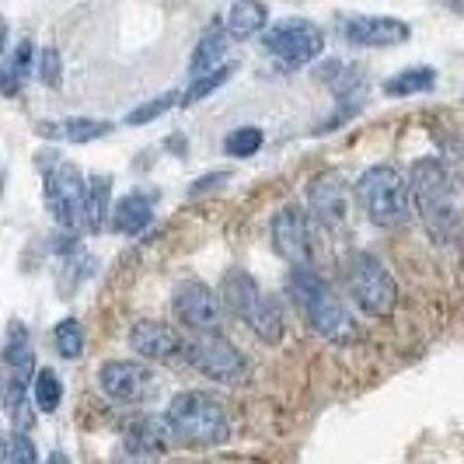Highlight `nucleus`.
<instances>
[{"mask_svg":"<svg viewBox=\"0 0 464 464\" xmlns=\"http://www.w3.org/2000/svg\"><path fill=\"white\" fill-rule=\"evenodd\" d=\"M0 398H4V377H0Z\"/></svg>","mask_w":464,"mask_h":464,"instance_id":"obj_36","label":"nucleus"},{"mask_svg":"<svg viewBox=\"0 0 464 464\" xmlns=\"http://www.w3.org/2000/svg\"><path fill=\"white\" fill-rule=\"evenodd\" d=\"M186 356L188 363L196 367V371L209 377V381H217V384H241V381H248V360H245V353L234 346L227 335H220V332H196L192 339L186 343Z\"/></svg>","mask_w":464,"mask_h":464,"instance_id":"obj_7","label":"nucleus"},{"mask_svg":"<svg viewBox=\"0 0 464 464\" xmlns=\"http://www.w3.org/2000/svg\"><path fill=\"white\" fill-rule=\"evenodd\" d=\"M171 430L164 416H137L122 433V454L130 458H158L171 447Z\"/></svg>","mask_w":464,"mask_h":464,"instance_id":"obj_16","label":"nucleus"},{"mask_svg":"<svg viewBox=\"0 0 464 464\" xmlns=\"http://www.w3.org/2000/svg\"><path fill=\"white\" fill-rule=\"evenodd\" d=\"M4 49H7V22L0 18V53H4Z\"/></svg>","mask_w":464,"mask_h":464,"instance_id":"obj_35","label":"nucleus"},{"mask_svg":"<svg viewBox=\"0 0 464 464\" xmlns=\"http://www.w3.org/2000/svg\"><path fill=\"white\" fill-rule=\"evenodd\" d=\"M39 133H46L49 140H70V143H92L98 137L112 133V122L105 119H63V122H43Z\"/></svg>","mask_w":464,"mask_h":464,"instance_id":"obj_19","label":"nucleus"},{"mask_svg":"<svg viewBox=\"0 0 464 464\" xmlns=\"http://www.w3.org/2000/svg\"><path fill=\"white\" fill-rule=\"evenodd\" d=\"M343 35H346L349 46H363V49H388L409 43L412 28L401 18H388V14H353L343 24Z\"/></svg>","mask_w":464,"mask_h":464,"instance_id":"obj_13","label":"nucleus"},{"mask_svg":"<svg viewBox=\"0 0 464 464\" xmlns=\"http://www.w3.org/2000/svg\"><path fill=\"white\" fill-rule=\"evenodd\" d=\"M273 248L294 269H311V231L301 207H283L273 217Z\"/></svg>","mask_w":464,"mask_h":464,"instance_id":"obj_12","label":"nucleus"},{"mask_svg":"<svg viewBox=\"0 0 464 464\" xmlns=\"http://www.w3.org/2000/svg\"><path fill=\"white\" fill-rule=\"evenodd\" d=\"M0 360L11 373H32L35 371V349H32V335L22 322H11L7 335H4V349H0Z\"/></svg>","mask_w":464,"mask_h":464,"instance_id":"obj_18","label":"nucleus"},{"mask_svg":"<svg viewBox=\"0 0 464 464\" xmlns=\"http://www.w3.org/2000/svg\"><path fill=\"white\" fill-rule=\"evenodd\" d=\"M46 464H70V458L63 454V450H53V454L46 458Z\"/></svg>","mask_w":464,"mask_h":464,"instance_id":"obj_34","label":"nucleus"},{"mask_svg":"<svg viewBox=\"0 0 464 464\" xmlns=\"http://www.w3.org/2000/svg\"><path fill=\"white\" fill-rule=\"evenodd\" d=\"M130 346L143 360H175V356L186 353V339H182V332H175L164 322L143 318L130 328Z\"/></svg>","mask_w":464,"mask_h":464,"instance_id":"obj_15","label":"nucleus"},{"mask_svg":"<svg viewBox=\"0 0 464 464\" xmlns=\"http://www.w3.org/2000/svg\"><path fill=\"white\" fill-rule=\"evenodd\" d=\"M346 286L356 307L371 318H388L398 304V283L392 269L371 252H356L346 266Z\"/></svg>","mask_w":464,"mask_h":464,"instance_id":"obj_6","label":"nucleus"},{"mask_svg":"<svg viewBox=\"0 0 464 464\" xmlns=\"http://www.w3.org/2000/svg\"><path fill=\"white\" fill-rule=\"evenodd\" d=\"M32 401L39 412L53 416L60 405H63V381L53 367H39L35 371V381H32Z\"/></svg>","mask_w":464,"mask_h":464,"instance_id":"obj_25","label":"nucleus"},{"mask_svg":"<svg viewBox=\"0 0 464 464\" xmlns=\"http://www.w3.org/2000/svg\"><path fill=\"white\" fill-rule=\"evenodd\" d=\"M4 461L7 464H39V450L28 433H11L7 450H4Z\"/></svg>","mask_w":464,"mask_h":464,"instance_id":"obj_30","label":"nucleus"},{"mask_svg":"<svg viewBox=\"0 0 464 464\" xmlns=\"http://www.w3.org/2000/svg\"><path fill=\"white\" fill-rule=\"evenodd\" d=\"M227 32H207L199 43H196V49H192V60H188V73L192 77H203V73H209V70H220L227 60H224V53H227Z\"/></svg>","mask_w":464,"mask_h":464,"instance_id":"obj_23","label":"nucleus"},{"mask_svg":"<svg viewBox=\"0 0 464 464\" xmlns=\"http://www.w3.org/2000/svg\"><path fill=\"white\" fill-rule=\"evenodd\" d=\"M175 105H182V94H161V98H150L147 105H140L133 109L130 116H126V126H143V122H150V119L164 116L168 109H175Z\"/></svg>","mask_w":464,"mask_h":464,"instance_id":"obj_29","label":"nucleus"},{"mask_svg":"<svg viewBox=\"0 0 464 464\" xmlns=\"http://www.w3.org/2000/svg\"><path fill=\"white\" fill-rule=\"evenodd\" d=\"M53 346L63 360H77L84 353V325L77 318H63L60 325L53 328Z\"/></svg>","mask_w":464,"mask_h":464,"instance_id":"obj_27","label":"nucleus"},{"mask_svg":"<svg viewBox=\"0 0 464 464\" xmlns=\"http://www.w3.org/2000/svg\"><path fill=\"white\" fill-rule=\"evenodd\" d=\"M266 24H269V11H266V4L262 0H237L231 11H227V35L231 39H252L258 32H266Z\"/></svg>","mask_w":464,"mask_h":464,"instance_id":"obj_21","label":"nucleus"},{"mask_svg":"<svg viewBox=\"0 0 464 464\" xmlns=\"http://www.w3.org/2000/svg\"><path fill=\"white\" fill-rule=\"evenodd\" d=\"M409 192H412V207H416L422 227L430 231L433 241H447L454 234V188L450 175L437 158H422L412 164L409 175Z\"/></svg>","mask_w":464,"mask_h":464,"instance_id":"obj_2","label":"nucleus"},{"mask_svg":"<svg viewBox=\"0 0 464 464\" xmlns=\"http://www.w3.org/2000/svg\"><path fill=\"white\" fill-rule=\"evenodd\" d=\"M168 430L171 440L179 447H220L231 437V422H227V409L220 405V398L209 392H179L168 405Z\"/></svg>","mask_w":464,"mask_h":464,"instance_id":"obj_1","label":"nucleus"},{"mask_svg":"<svg viewBox=\"0 0 464 464\" xmlns=\"http://www.w3.org/2000/svg\"><path fill=\"white\" fill-rule=\"evenodd\" d=\"M356 199L377 227H405L412 217L409 179L392 164H373L356 182Z\"/></svg>","mask_w":464,"mask_h":464,"instance_id":"obj_4","label":"nucleus"},{"mask_svg":"<svg viewBox=\"0 0 464 464\" xmlns=\"http://www.w3.org/2000/svg\"><path fill=\"white\" fill-rule=\"evenodd\" d=\"M307 209L325 227H339L346 220V182L339 171H322L307 186Z\"/></svg>","mask_w":464,"mask_h":464,"instance_id":"obj_14","label":"nucleus"},{"mask_svg":"<svg viewBox=\"0 0 464 464\" xmlns=\"http://www.w3.org/2000/svg\"><path fill=\"white\" fill-rule=\"evenodd\" d=\"M437 88V70L433 67H409L398 70L395 77L384 81V94L388 98H409V94H426Z\"/></svg>","mask_w":464,"mask_h":464,"instance_id":"obj_24","label":"nucleus"},{"mask_svg":"<svg viewBox=\"0 0 464 464\" xmlns=\"http://www.w3.org/2000/svg\"><path fill=\"white\" fill-rule=\"evenodd\" d=\"M171 307L179 314V322L192 332H217L220 328V311L224 304L213 294V286H207L203 279H186L175 286Z\"/></svg>","mask_w":464,"mask_h":464,"instance_id":"obj_11","label":"nucleus"},{"mask_svg":"<svg viewBox=\"0 0 464 464\" xmlns=\"http://www.w3.org/2000/svg\"><path fill=\"white\" fill-rule=\"evenodd\" d=\"M109 199H112V179L109 175H92L88 179V203H84V231H105L109 220Z\"/></svg>","mask_w":464,"mask_h":464,"instance_id":"obj_22","label":"nucleus"},{"mask_svg":"<svg viewBox=\"0 0 464 464\" xmlns=\"http://www.w3.org/2000/svg\"><path fill=\"white\" fill-rule=\"evenodd\" d=\"M39 77H43V84H46V88H56V84H60V77H63L60 49L46 46L43 53H39Z\"/></svg>","mask_w":464,"mask_h":464,"instance_id":"obj_31","label":"nucleus"},{"mask_svg":"<svg viewBox=\"0 0 464 464\" xmlns=\"http://www.w3.org/2000/svg\"><path fill=\"white\" fill-rule=\"evenodd\" d=\"M234 70H237L234 63H224L220 70H209V73H203V77H192L186 94H182V105H196V102H203V98L213 94L217 88H224V84L234 77Z\"/></svg>","mask_w":464,"mask_h":464,"instance_id":"obj_26","label":"nucleus"},{"mask_svg":"<svg viewBox=\"0 0 464 464\" xmlns=\"http://www.w3.org/2000/svg\"><path fill=\"white\" fill-rule=\"evenodd\" d=\"M290 297L301 304V311L307 314V322L318 335H325L332 343H349L353 339V332H356L353 314L346 311V304L339 301V294L314 269H294Z\"/></svg>","mask_w":464,"mask_h":464,"instance_id":"obj_3","label":"nucleus"},{"mask_svg":"<svg viewBox=\"0 0 464 464\" xmlns=\"http://www.w3.org/2000/svg\"><path fill=\"white\" fill-rule=\"evenodd\" d=\"M220 301L234 318H241L245 325H252L262 343H279L283 339V311L279 304L262 290L252 273L231 269L220 283Z\"/></svg>","mask_w":464,"mask_h":464,"instance_id":"obj_5","label":"nucleus"},{"mask_svg":"<svg viewBox=\"0 0 464 464\" xmlns=\"http://www.w3.org/2000/svg\"><path fill=\"white\" fill-rule=\"evenodd\" d=\"M28 373H11V381L4 384V409L11 416V426L14 433H28L35 426V416H32V398H28Z\"/></svg>","mask_w":464,"mask_h":464,"instance_id":"obj_20","label":"nucleus"},{"mask_svg":"<svg viewBox=\"0 0 464 464\" xmlns=\"http://www.w3.org/2000/svg\"><path fill=\"white\" fill-rule=\"evenodd\" d=\"M224 182H227V175H224V171H213V175H207V179H199V182H192V188H188V192H192V196H203L207 188L224 186Z\"/></svg>","mask_w":464,"mask_h":464,"instance_id":"obj_33","label":"nucleus"},{"mask_svg":"<svg viewBox=\"0 0 464 464\" xmlns=\"http://www.w3.org/2000/svg\"><path fill=\"white\" fill-rule=\"evenodd\" d=\"M32 60H35V46H32V39H22L18 46H14V56H11V73L24 81L28 77V70H32Z\"/></svg>","mask_w":464,"mask_h":464,"instance_id":"obj_32","label":"nucleus"},{"mask_svg":"<svg viewBox=\"0 0 464 464\" xmlns=\"http://www.w3.org/2000/svg\"><path fill=\"white\" fill-rule=\"evenodd\" d=\"M262 46L269 56L283 60L286 67H304V63H311L325 53V32L314 22L286 18V22L269 24L262 32Z\"/></svg>","mask_w":464,"mask_h":464,"instance_id":"obj_9","label":"nucleus"},{"mask_svg":"<svg viewBox=\"0 0 464 464\" xmlns=\"http://www.w3.org/2000/svg\"><path fill=\"white\" fill-rule=\"evenodd\" d=\"M154 203H158V196L154 192H130V196H122L112 209V231L119 234H140L150 227V220H154Z\"/></svg>","mask_w":464,"mask_h":464,"instance_id":"obj_17","label":"nucleus"},{"mask_svg":"<svg viewBox=\"0 0 464 464\" xmlns=\"http://www.w3.org/2000/svg\"><path fill=\"white\" fill-rule=\"evenodd\" d=\"M262 130L258 126H237V130H231L227 137H224V150L231 154V158H252V154H258L262 150Z\"/></svg>","mask_w":464,"mask_h":464,"instance_id":"obj_28","label":"nucleus"},{"mask_svg":"<svg viewBox=\"0 0 464 464\" xmlns=\"http://www.w3.org/2000/svg\"><path fill=\"white\" fill-rule=\"evenodd\" d=\"M98 388L119 405H143L158 395V377L140 360H109L98 367Z\"/></svg>","mask_w":464,"mask_h":464,"instance_id":"obj_10","label":"nucleus"},{"mask_svg":"<svg viewBox=\"0 0 464 464\" xmlns=\"http://www.w3.org/2000/svg\"><path fill=\"white\" fill-rule=\"evenodd\" d=\"M84 203H88V179L81 175V168L70 161L53 164V171H46V207L53 220L63 231H81Z\"/></svg>","mask_w":464,"mask_h":464,"instance_id":"obj_8","label":"nucleus"}]
</instances>
